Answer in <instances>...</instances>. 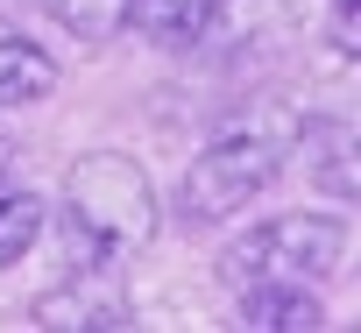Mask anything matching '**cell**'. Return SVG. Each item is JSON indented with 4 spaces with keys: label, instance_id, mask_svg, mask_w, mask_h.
Returning <instances> with one entry per match:
<instances>
[{
    "label": "cell",
    "instance_id": "1",
    "mask_svg": "<svg viewBox=\"0 0 361 333\" xmlns=\"http://www.w3.org/2000/svg\"><path fill=\"white\" fill-rule=\"evenodd\" d=\"M64 220L78 227V241H92L99 255H128L149 248L163 227L156 185L128 149H92L64 171Z\"/></svg>",
    "mask_w": 361,
    "mask_h": 333
},
{
    "label": "cell",
    "instance_id": "2",
    "mask_svg": "<svg viewBox=\"0 0 361 333\" xmlns=\"http://www.w3.org/2000/svg\"><path fill=\"white\" fill-rule=\"evenodd\" d=\"M340 262H347V220L340 213H276V220L248 227L220 255V277L234 291H255V284H319Z\"/></svg>",
    "mask_w": 361,
    "mask_h": 333
},
{
    "label": "cell",
    "instance_id": "3",
    "mask_svg": "<svg viewBox=\"0 0 361 333\" xmlns=\"http://www.w3.org/2000/svg\"><path fill=\"white\" fill-rule=\"evenodd\" d=\"M283 171V142L276 135H220L213 149L192 156L185 185H177V213H185V227H213L227 213H241L248 199H262Z\"/></svg>",
    "mask_w": 361,
    "mask_h": 333
},
{
    "label": "cell",
    "instance_id": "4",
    "mask_svg": "<svg viewBox=\"0 0 361 333\" xmlns=\"http://www.w3.org/2000/svg\"><path fill=\"white\" fill-rule=\"evenodd\" d=\"M234 326H248V333H319L326 305L312 298V284H255V291H241Z\"/></svg>",
    "mask_w": 361,
    "mask_h": 333
},
{
    "label": "cell",
    "instance_id": "5",
    "mask_svg": "<svg viewBox=\"0 0 361 333\" xmlns=\"http://www.w3.org/2000/svg\"><path fill=\"white\" fill-rule=\"evenodd\" d=\"M50 92H57V57L43 43H29L22 29L0 22V99L29 107V99H50Z\"/></svg>",
    "mask_w": 361,
    "mask_h": 333
},
{
    "label": "cell",
    "instance_id": "6",
    "mask_svg": "<svg viewBox=\"0 0 361 333\" xmlns=\"http://www.w3.org/2000/svg\"><path fill=\"white\" fill-rule=\"evenodd\" d=\"M220 15V0H128V22L149 36V43H163V50H192V43H206V22Z\"/></svg>",
    "mask_w": 361,
    "mask_h": 333
},
{
    "label": "cell",
    "instance_id": "7",
    "mask_svg": "<svg viewBox=\"0 0 361 333\" xmlns=\"http://www.w3.org/2000/svg\"><path fill=\"white\" fill-rule=\"evenodd\" d=\"M36 326H135L128 319V298L106 284V291H78V284H57L36 298Z\"/></svg>",
    "mask_w": 361,
    "mask_h": 333
},
{
    "label": "cell",
    "instance_id": "8",
    "mask_svg": "<svg viewBox=\"0 0 361 333\" xmlns=\"http://www.w3.org/2000/svg\"><path fill=\"white\" fill-rule=\"evenodd\" d=\"M305 163L326 199H354V128L347 121H305Z\"/></svg>",
    "mask_w": 361,
    "mask_h": 333
},
{
    "label": "cell",
    "instance_id": "9",
    "mask_svg": "<svg viewBox=\"0 0 361 333\" xmlns=\"http://www.w3.org/2000/svg\"><path fill=\"white\" fill-rule=\"evenodd\" d=\"M36 234H43V199H36L22 178H8V171H0V270H8V262H22Z\"/></svg>",
    "mask_w": 361,
    "mask_h": 333
},
{
    "label": "cell",
    "instance_id": "10",
    "mask_svg": "<svg viewBox=\"0 0 361 333\" xmlns=\"http://www.w3.org/2000/svg\"><path fill=\"white\" fill-rule=\"evenodd\" d=\"M43 8H50V22L71 29L78 43H114V36L128 29V0H43Z\"/></svg>",
    "mask_w": 361,
    "mask_h": 333
}]
</instances>
